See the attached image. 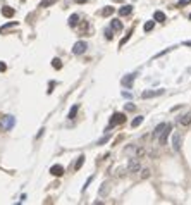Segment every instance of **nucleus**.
<instances>
[{"instance_id": "nucleus-1", "label": "nucleus", "mask_w": 191, "mask_h": 205, "mask_svg": "<svg viewBox=\"0 0 191 205\" xmlns=\"http://www.w3.org/2000/svg\"><path fill=\"white\" fill-rule=\"evenodd\" d=\"M124 121H126V116H124L122 112H114L112 117H110V121H109V128H107V131L112 129V128H115V126H119V124H122Z\"/></svg>"}, {"instance_id": "nucleus-2", "label": "nucleus", "mask_w": 191, "mask_h": 205, "mask_svg": "<svg viewBox=\"0 0 191 205\" xmlns=\"http://www.w3.org/2000/svg\"><path fill=\"white\" fill-rule=\"evenodd\" d=\"M14 126H16V117L14 116H4L2 117V122H0L2 131H10Z\"/></svg>"}, {"instance_id": "nucleus-3", "label": "nucleus", "mask_w": 191, "mask_h": 205, "mask_svg": "<svg viewBox=\"0 0 191 205\" xmlns=\"http://www.w3.org/2000/svg\"><path fill=\"white\" fill-rule=\"evenodd\" d=\"M86 48H88V43L86 41H76L74 43V47H72V53L74 55H83V53L86 52Z\"/></svg>"}, {"instance_id": "nucleus-4", "label": "nucleus", "mask_w": 191, "mask_h": 205, "mask_svg": "<svg viewBox=\"0 0 191 205\" xmlns=\"http://www.w3.org/2000/svg\"><path fill=\"white\" fill-rule=\"evenodd\" d=\"M170 131H172V126H170V124H167V126L164 128V131L160 133V136L157 138V140H158V143H160V145H165V143H167V138L170 136Z\"/></svg>"}, {"instance_id": "nucleus-5", "label": "nucleus", "mask_w": 191, "mask_h": 205, "mask_svg": "<svg viewBox=\"0 0 191 205\" xmlns=\"http://www.w3.org/2000/svg\"><path fill=\"white\" fill-rule=\"evenodd\" d=\"M139 169H141V167H139V159L131 157L129 162H127V171H129V172H138Z\"/></svg>"}, {"instance_id": "nucleus-6", "label": "nucleus", "mask_w": 191, "mask_h": 205, "mask_svg": "<svg viewBox=\"0 0 191 205\" xmlns=\"http://www.w3.org/2000/svg\"><path fill=\"white\" fill-rule=\"evenodd\" d=\"M134 79H136V74H126L121 79V85L122 86H126V88H131L133 83H134Z\"/></svg>"}, {"instance_id": "nucleus-7", "label": "nucleus", "mask_w": 191, "mask_h": 205, "mask_svg": "<svg viewBox=\"0 0 191 205\" xmlns=\"http://www.w3.org/2000/svg\"><path fill=\"white\" fill-rule=\"evenodd\" d=\"M158 95H164V90H146V92L141 93L143 98H153V97H158Z\"/></svg>"}, {"instance_id": "nucleus-8", "label": "nucleus", "mask_w": 191, "mask_h": 205, "mask_svg": "<svg viewBox=\"0 0 191 205\" xmlns=\"http://www.w3.org/2000/svg\"><path fill=\"white\" fill-rule=\"evenodd\" d=\"M177 122L181 124V126H189V124H191V110H189V112H186V114H182V116H179Z\"/></svg>"}, {"instance_id": "nucleus-9", "label": "nucleus", "mask_w": 191, "mask_h": 205, "mask_svg": "<svg viewBox=\"0 0 191 205\" xmlns=\"http://www.w3.org/2000/svg\"><path fill=\"white\" fill-rule=\"evenodd\" d=\"M172 148L176 150V152L181 150V135H177V133L172 135Z\"/></svg>"}, {"instance_id": "nucleus-10", "label": "nucleus", "mask_w": 191, "mask_h": 205, "mask_svg": "<svg viewBox=\"0 0 191 205\" xmlns=\"http://www.w3.org/2000/svg\"><path fill=\"white\" fill-rule=\"evenodd\" d=\"M64 172H65V171H64V167H62V166H59V164H55V166H52V167H50V174H52V176H57V178H59V176H62Z\"/></svg>"}, {"instance_id": "nucleus-11", "label": "nucleus", "mask_w": 191, "mask_h": 205, "mask_svg": "<svg viewBox=\"0 0 191 205\" xmlns=\"http://www.w3.org/2000/svg\"><path fill=\"white\" fill-rule=\"evenodd\" d=\"M110 28H112V31H115V33H121L122 31V22L119 21V19H112V21H110Z\"/></svg>"}, {"instance_id": "nucleus-12", "label": "nucleus", "mask_w": 191, "mask_h": 205, "mask_svg": "<svg viewBox=\"0 0 191 205\" xmlns=\"http://www.w3.org/2000/svg\"><path fill=\"white\" fill-rule=\"evenodd\" d=\"M131 12H133V5H124V7L119 9V16H121V18H126Z\"/></svg>"}, {"instance_id": "nucleus-13", "label": "nucleus", "mask_w": 191, "mask_h": 205, "mask_svg": "<svg viewBox=\"0 0 191 205\" xmlns=\"http://www.w3.org/2000/svg\"><path fill=\"white\" fill-rule=\"evenodd\" d=\"M67 24H69L71 28H76V26H78V24H79V16H78V14H71Z\"/></svg>"}, {"instance_id": "nucleus-14", "label": "nucleus", "mask_w": 191, "mask_h": 205, "mask_svg": "<svg viewBox=\"0 0 191 205\" xmlns=\"http://www.w3.org/2000/svg\"><path fill=\"white\" fill-rule=\"evenodd\" d=\"M153 21L155 22H164L165 21V14L162 12V10H157V12L153 14Z\"/></svg>"}, {"instance_id": "nucleus-15", "label": "nucleus", "mask_w": 191, "mask_h": 205, "mask_svg": "<svg viewBox=\"0 0 191 205\" xmlns=\"http://www.w3.org/2000/svg\"><path fill=\"white\" fill-rule=\"evenodd\" d=\"M2 16H4V18H12V16H14V9H12V7H7V5L2 7Z\"/></svg>"}, {"instance_id": "nucleus-16", "label": "nucleus", "mask_w": 191, "mask_h": 205, "mask_svg": "<svg viewBox=\"0 0 191 205\" xmlns=\"http://www.w3.org/2000/svg\"><path fill=\"white\" fill-rule=\"evenodd\" d=\"M78 110H79V105L78 104L72 105L71 110H69V114H67V119H74V117H76V114H78Z\"/></svg>"}, {"instance_id": "nucleus-17", "label": "nucleus", "mask_w": 191, "mask_h": 205, "mask_svg": "<svg viewBox=\"0 0 191 205\" xmlns=\"http://www.w3.org/2000/svg\"><path fill=\"white\" fill-rule=\"evenodd\" d=\"M167 126V122H160V124H158V126L155 128V133H153V136H155V138H158V136H160V133L162 131H164V128Z\"/></svg>"}, {"instance_id": "nucleus-18", "label": "nucleus", "mask_w": 191, "mask_h": 205, "mask_svg": "<svg viewBox=\"0 0 191 205\" xmlns=\"http://www.w3.org/2000/svg\"><path fill=\"white\" fill-rule=\"evenodd\" d=\"M114 12H115V9H114V7H110V5H107V7H103V9H102V16H107V18H109V16H112Z\"/></svg>"}, {"instance_id": "nucleus-19", "label": "nucleus", "mask_w": 191, "mask_h": 205, "mask_svg": "<svg viewBox=\"0 0 191 205\" xmlns=\"http://www.w3.org/2000/svg\"><path fill=\"white\" fill-rule=\"evenodd\" d=\"M19 22H16V21H12V22H7V24H4V26L0 28V33H4V31H7V30H10V28H16Z\"/></svg>"}, {"instance_id": "nucleus-20", "label": "nucleus", "mask_w": 191, "mask_h": 205, "mask_svg": "<svg viewBox=\"0 0 191 205\" xmlns=\"http://www.w3.org/2000/svg\"><path fill=\"white\" fill-rule=\"evenodd\" d=\"M83 164H84V155H79L78 157V160H76V164H74V169L76 171H79L83 167Z\"/></svg>"}, {"instance_id": "nucleus-21", "label": "nucleus", "mask_w": 191, "mask_h": 205, "mask_svg": "<svg viewBox=\"0 0 191 205\" xmlns=\"http://www.w3.org/2000/svg\"><path fill=\"white\" fill-rule=\"evenodd\" d=\"M141 122H143V116H138V117L133 119L131 126H133V128H138V126H141Z\"/></svg>"}, {"instance_id": "nucleus-22", "label": "nucleus", "mask_w": 191, "mask_h": 205, "mask_svg": "<svg viewBox=\"0 0 191 205\" xmlns=\"http://www.w3.org/2000/svg\"><path fill=\"white\" fill-rule=\"evenodd\" d=\"M52 65H53V69H57V71L62 69V61L59 59V57H55V59L52 61Z\"/></svg>"}, {"instance_id": "nucleus-23", "label": "nucleus", "mask_w": 191, "mask_h": 205, "mask_svg": "<svg viewBox=\"0 0 191 205\" xmlns=\"http://www.w3.org/2000/svg\"><path fill=\"white\" fill-rule=\"evenodd\" d=\"M153 28H155V21H148V22H145V24H143V30L145 31H152Z\"/></svg>"}, {"instance_id": "nucleus-24", "label": "nucleus", "mask_w": 191, "mask_h": 205, "mask_svg": "<svg viewBox=\"0 0 191 205\" xmlns=\"http://www.w3.org/2000/svg\"><path fill=\"white\" fill-rule=\"evenodd\" d=\"M103 35H105V38H107V40H112V38H114V31H112V28H105Z\"/></svg>"}, {"instance_id": "nucleus-25", "label": "nucleus", "mask_w": 191, "mask_h": 205, "mask_svg": "<svg viewBox=\"0 0 191 205\" xmlns=\"http://www.w3.org/2000/svg\"><path fill=\"white\" fill-rule=\"evenodd\" d=\"M57 0H41L40 2V7H48V5H52V4H55Z\"/></svg>"}, {"instance_id": "nucleus-26", "label": "nucleus", "mask_w": 191, "mask_h": 205, "mask_svg": "<svg viewBox=\"0 0 191 205\" xmlns=\"http://www.w3.org/2000/svg\"><path fill=\"white\" fill-rule=\"evenodd\" d=\"M131 35H133V30H129V33H127V35L124 36V38H122V41H121V47H122V45H126V43H127V40L131 38Z\"/></svg>"}, {"instance_id": "nucleus-27", "label": "nucleus", "mask_w": 191, "mask_h": 205, "mask_svg": "<svg viewBox=\"0 0 191 205\" xmlns=\"http://www.w3.org/2000/svg\"><path fill=\"white\" fill-rule=\"evenodd\" d=\"M141 178L143 179L150 178V169H141Z\"/></svg>"}, {"instance_id": "nucleus-28", "label": "nucleus", "mask_w": 191, "mask_h": 205, "mask_svg": "<svg viewBox=\"0 0 191 205\" xmlns=\"http://www.w3.org/2000/svg\"><path fill=\"white\" fill-rule=\"evenodd\" d=\"M191 4V0H179L177 2V7H184V5Z\"/></svg>"}, {"instance_id": "nucleus-29", "label": "nucleus", "mask_w": 191, "mask_h": 205, "mask_svg": "<svg viewBox=\"0 0 191 205\" xmlns=\"http://www.w3.org/2000/svg\"><path fill=\"white\" fill-rule=\"evenodd\" d=\"M93 178H95V176L91 174V176H90V178H88V179H86V183H84V186H83V191H84V190H86V188H88V184H90V183H91V181H93Z\"/></svg>"}, {"instance_id": "nucleus-30", "label": "nucleus", "mask_w": 191, "mask_h": 205, "mask_svg": "<svg viewBox=\"0 0 191 205\" xmlns=\"http://www.w3.org/2000/svg\"><path fill=\"white\" fill-rule=\"evenodd\" d=\"M5 69H7V64H5V62H2V61H0V73H4Z\"/></svg>"}, {"instance_id": "nucleus-31", "label": "nucleus", "mask_w": 191, "mask_h": 205, "mask_svg": "<svg viewBox=\"0 0 191 205\" xmlns=\"http://www.w3.org/2000/svg\"><path fill=\"white\" fill-rule=\"evenodd\" d=\"M53 86H55V83H50V85H48V90H47V93H48V95H50V93L53 92Z\"/></svg>"}, {"instance_id": "nucleus-32", "label": "nucleus", "mask_w": 191, "mask_h": 205, "mask_svg": "<svg viewBox=\"0 0 191 205\" xmlns=\"http://www.w3.org/2000/svg\"><path fill=\"white\" fill-rule=\"evenodd\" d=\"M136 109V105H133V104H126V110H134Z\"/></svg>"}, {"instance_id": "nucleus-33", "label": "nucleus", "mask_w": 191, "mask_h": 205, "mask_svg": "<svg viewBox=\"0 0 191 205\" xmlns=\"http://www.w3.org/2000/svg\"><path fill=\"white\" fill-rule=\"evenodd\" d=\"M122 95L126 97V98H129V97H131V93H129V92H122Z\"/></svg>"}, {"instance_id": "nucleus-34", "label": "nucleus", "mask_w": 191, "mask_h": 205, "mask_svg": "<svg viewBox=\"0 0 191 205\" xmlns=\"http://www.w3.org/2000/svg\"><path fill=\"white\" fill-rule=\"evenodd\" d=\"M78 4H84V2H88V0H76Z\"/></svg>"}, {"instance_id": "nucleus-35", "label": "nucleus", "mask_w": 191, "mask_h": 205, "mask_svg": "<svg viewBox=\"0 0 191 205\" xmlns=\"http://www.w3.org/2000/svg\"><path fill=\"white\" fill-rule=\"evenodd\" d=\"M184 45H188V47H191V41H186V43H184Z\"/></svg>"}]
</instances>
